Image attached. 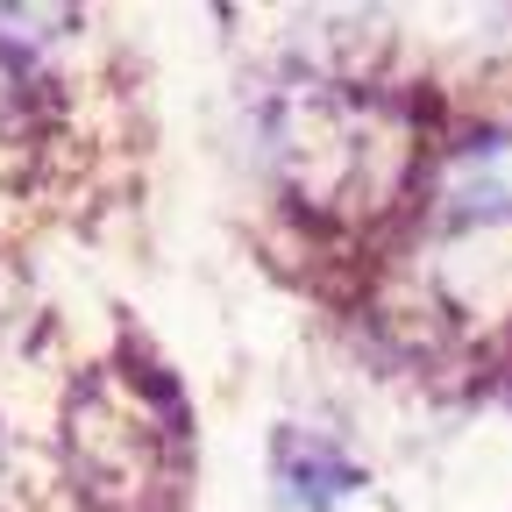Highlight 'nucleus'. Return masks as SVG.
<instances>
[{
  "label": "nucleus",
  "instance_id": "f03ea898",
  "mask_svg": "<svg viewBox=\"0 0 512 512\" xmlns=\"http://www.w3.org/2000/svg\"><path fill=\"white\" fill-rule=\"evenodd\" d=\"M441 207L456 214V221H512V121L505 128H484V136L470 150L448 157L441 171Z\"/></svg>",
  "mask_w": 512,
  "mask_h": 512
},
{
  "label": "nucleus",
  "instance_id": "7ed1b4c3",
  "mask_svg": "<svg viewBox=\"0 0 512 512\" xmlns=\"http://www.w3.org/2000/svg\"><path fill=\"white\" fill-rule=\"evenodd\" d=\"M278 491L292 498V505H342L356 484H363V470L342 456V448L328 441V434H278Z\"/></svg>",
  "mask_w": 512,
  "mask_h": 512
},
{
  "label": "nucleus",
  "instance_id": "f257e3e1",
  "mask_svg": "<svg viewBox=\"0 0 512 512\" xmlns=\"http://www.w3.org/2000/svg\"><path fill=\"white\" fill-rule=\"evenodd\" d=\"M72 470L100 512L178 498L164 470H178V406L150 377L100 370L72 399Z\"/></svg>",
  "mask_w": 512,
  "mask_h": 512
}]
</instances>
